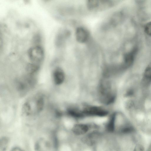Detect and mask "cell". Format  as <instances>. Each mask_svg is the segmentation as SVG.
Masks as SVG:
<instances>
[{
	"mask_svg": "<svg viewBox=\"0 0 151 151\" xmlns=\"http://www.w3.org/2000/svg\"><path fill=\"white\" fill-rule=\"evenodd\" d=\"M115 3L111 0H89L86 4L88 10L93 11H100L113 6Z\"/></svg>",
	"mask_w": 151,
	"mask_h": 151,
	"instance_id": "7a4b0ae2",
	"label": "cell"
},
{
	"mask_svg": "<svg viewBox=\"0 0 151 151\" xmlns=\"http://www.w3.org/2000/svg\"><path fill=\"white\" fill-rule=\"evenodd\" d=\"M52 76L55 84L58 85L62 84L65 79V74L63 70L60 68L57 67L54 70Z\"/></svg>",
	"mask_w": 151,
	"mask_h": 151,
	"instance_id": "8992f818",
	"label": "cell"
},
{
	"mask_svg": "<svg viewBox=\"0 0 151 151\" xmlns=\"http://www.w3.org/2000/svg\"><path fill=\"white\" fill-rule=\"evenodd\" d=\"M99 93L100 100L104 104H112L115 99L116 94L113 85L110 81L107 79H104L100 82Z\"/></svg>",
	"mask_w": 151,
	"mask_h": 151,
	"instance_id": "6da1fadb",
	"label": "cell"
},
{
	"mask_svg": "<svg viewBox=\"0 0 151 151\" xmlns=\"http://www.w3.org/2000/svg\"><path fill=\"white\" fill-rule=\"evenodd\" d=\"M134 151H145L143 147L141 145H138L135 147Z\"/></svg>",
	"mask_w": 151,
	"mask_h": 151,
	"instance_id": "9a60e30c",
	"label": "cell"
},
{
	"mask_svg": "<svg viewBox=\"0 0 151 151\" xmlns=\"http://www.w3.org/2000/svg\"><path fill=\"white\" fill-rule=\"evenodd\" d=\"M98 134H99L96 131H93L88 134L83 139L84 142L89 145L93 144Z\"/></svg>",
	"mask_w": 151,
	"mask_h": 151,
	"instance_id": "ba28073f",
	"label": "cell"
},
{
	"mask_svg": "<svg viewBox=\"0 0 151 151\" xmlns=\"http://www.w3.org/2000/svg\"><path fill=\"white\" fill-rule=\"evenodd\" d=\"M133 93L132 91V90H130L127 91V92L126 93L125 95L126 96H129L132 95Z\"/></svg>",
	"mask_w": 151,
	"mask_h": 151,
	"instance_id": "2e32d148",
	"label": "cell"
},
{
	"mask_svg": "<svg viewBox=\"0 0 151 151\" xmlns=\"http://www.w3.org/2000/svg\"><path fill=\"white\" fill-rule=\"evenodd\" d=\"M91 127V125L90 124H77L73 126L72 129V131L74 134L76 135H82L86 134Z\"/></svg>",
	"mask_w": 151,
	"mask_h": 151,
	"instance_id": "277c9868",
	"label": "cell"
},
{
	"mask_svg": "<svg viewBox=\"0 0 151 151\" xmlns=\"http://www.w3.org/2000/svg\"><path fill=\"white\" fill-rule=\"evenodd\" d=\"M67 113L70 116L77 118L83 116L81 110L74 108H69L67 110Z\"/></svg>",
	"mask_w": 151,
	"mask_h": 151,
	"instance_id": "8fae6325",
	"label": "cell"
},
{
	"mask_svg": "<svg viewBox=\"0 0 151 151\" xmlns=\"http://www.w3.org/2000/svg\"><path fill=\"white\" fill-rule=\"evenodd\" d=\"M12 151H23L20 149L18 148H14L13 149Z\"/></svg>",
	"mask_w": 151,
	"mask_h": 151,
	"instance_id": "e0dca14e",
	"label": "cell"
},
{
	"mask_svg": "<svg viewBox=\"0 0 151 151\" xmlns=\"http://www.w3.org/2000/svg\"><path fill=\"white\" fill-rule=\"evenodd\" d=\"M68 33V32L66 29H62L59 31L55 40V45L56 47H59L63 45Z\"/></svg>",
	"mask_w": 151,
	"mask_h": 151,
	"instance_id": "52a82bcc",
	"label": "cell"
},
{
	"mask_svg": "<svg viewBox=\"0 0 151 151\" xmlns=\"http://www.w3.org/2000/svg\"><path fill=\"white\" fill-rule=\"evenodd\" d=\"M83 116L103 117L108 114L107 110L99 106H86L81 110Z\"/></svg>",
	"mask_w": 151,
	"mask_h": 151,
	"instance_id": "3957f363",
	"label": "cell"
},
{
	"mask_svg": "<svg viewBox=\"0 0 151 151\" xmlns=\"http://www.w3.org/2000/svg\"><path fill=\"white\" fill-rule=\"evenodd\" d=\"M75 35L77 42L80 43H84L88 40L89 34L88 31L86 28L80 27L76 29Z\"/></svg>",
	"mask_w": 151,
	"mask_h": 151,
	"instance_id": "5b68a950",
	"label": "cell"
},
{
	"mask_svg": "<svg viewBox=\"0 0 151 151\" xmlns=\"http://www.w3.org/2000/svg\"><path fill=\"white\" fill-rule=\"evenodd\" d=\"M134 53L130 52L126 54L124 57V64L126 66H129L132 65L134 60Z\"/></svg>",
	"mask_w": 151,
	"mask_h": 151,
	"instance_id": "7c38bea8",
	"label": "cell"
},
{
	"mask_svg": "<svg viewBox=\"0 0 151 151\" xmlns=\"http://www.w3.org/2000/svg\"><path fill=\"white\" fill-rule=\"evenodd\" d=\"M116 114L113 113L110 116L106 125L107 129L110 132H113L115 129Z\"/></svg>",
	"mask_w": 151,
	"mask_h": 151,
	"instance_id": "9c48e42d",
	"label": "cell"
},
{
	"mask_svg": "<svg viewBox=\"0 0 151 151\" xmlns=\"http://www.w3.org/2000/svg\"><path fill=\"white\" fill-rule=\"evenodd\" d=\"M145 31L147 35L151 36V22L147 23L145 25Z\"/></svg>",
	"mask_w": 151,
	"mask_h": 151,
	"instance_id": "4fadbf2b",
	"label": "cell"
},
{
	"mask_svg": "<svg viewBox=\"0 0 151 151\" xmlns=\"http://www.w3.org/2000/svg\"><path fill=\"white\" fill-rule=\"evenodd\" d=\"M143 80L145 83L147 84L151 82V63L147 65L144 71Z\"/></svg>",
	"mask_w": 151,
	"mask_h": 151,
	"instance_id": "30bf717a",
	"label": "cell"
},
{
	"mask_svg": "<svg viewBox=\"0 0 151 151\" xmlns=\"http://www.w3.org/2000/svg\"><path fill=\"white\" fill-rule=\"evenodd\" d=\"M134 129L131 126H127L123 128L122 130V132L125 133L132 132L134 131Z\"/></svg>",
	"mask_w": 151,
	"mask_h": 151,
	"instance_id": "5bb4252c",
	"label": "cell"
},
{
	"mask_svg": "<svg viewBox=\"0 0 151 151\" xmlns=\"http://www.w3.org/2000/svg\"><path fill=\"white\" fill-rule=\"evenodd\" d=\"M148 151H151V145L149 147L148 150Z\"/></svg>",
	"mask_w": 151,
	"mask_h": 151,
	"instance_id": "ac0fdd59",
	"label": "cell"
}]
</instances>
